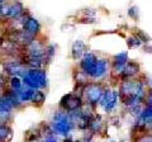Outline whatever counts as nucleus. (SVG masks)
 I'll list each match as a JSON object with an SVG mask.
<instances>
[{
  "mask_svg": "<svg viewBox=\"0 0 152 142\" xmlns=\"http://www.w3.org/2000/svg\"><path fill=\"white\" fill-rule=\"evenodd\" d=\"M50 123V127L52 132L56 136H62V137H67L71 135V132L75 130L74 122L71 119V117L67 112H65L62 109H58L55 112V114L52 116V119Z\"/></svg>",
  "mask_w": 152,
  "mask_h": 142,
  "instance_id": "1",
  "label": "nucleus"
},
{
  "mask_svg": "<svg viewBox=\"0 0 152 142\" xmlns=\"http://www.w3.org/2000/svg\"><path fill=\"white\" fill-rule=\"evenodd\" d=\"M20 78L24 86L34 90H45L48 86V78L45 69H27Z\"/></svg>",
  "mask_w": 152,
  "mask_h": 142,
  "instance_id": "2",
  "label": "nucleus"
},
{
  "mask_svg": "<svg viewBox=\"0 0 152 142\" xmlns=\"http://www.w3.org/2000/svg\"><path fill=\"white\" fill-rule=\"evenodd\" d=\"M118 93H119V102L122 99L127 97H146V86L143 81L140 78L129 79V80H123L119 83V88H118Z\"/></svg>",
  "mask_w": 152,
  "mask_h": 142,
  "instance_id": "3",
  "label": "nucleus"
},
{
  "mask_svg": "<svg viewBox=\"0 0 152 142\" xmlns=\"http://www.w3.org/2000/svg\"><path fill=\"white\" fill-rule=\"evenodd\" d=\"M109 71H110V60L98 56V60L86 72V78L89 81L104 83V80L109 76Z\"/></svg>",
  "mask_w": 152,
  "mask_h": 142,
  "instance_id": "4",
  "label": "nucleus"
},
{
  "mask_svg": "<svg viewBox=\"0 0 152 142\" xmlns=\"http://www.w3.org/2000/svg\"><path fill=\"white\" fill-rule=\"evenodd\" d=\"M118 104H119V93H118V89H113L109 85L104 84V89H103L102 97L99 99L98 105L105 113H112L115 111Z\"/></svg>",
  "mask_w": 152,
  "mask_h": 142,
  "instance_id": "5",
  "label": "nucleus"
},
{
  "mask_svg": "<svg viewBox=\"0 0 152 142\" xmlns=\"http://www.w3.org/2000/svg\"><path fill=\"white\" fill-rule=\"evenodd\" d=\"M104 89V83H95V81H88L84 86V94H83V100L84 103L89 104L94 108H96L99 99L102 97Z\"/></svg>",
  "mask_w": 152,
  "mask_h": 142,
  "instance_id": "6",
  "label": "nucleus"
},
{
  "mask_svg": "<svg viewBox=\"0 0 152 142\" xmlns=\"http://www.w3.org/2000/svg\"><path fill=\"white\" fill-rule=\"evenodd\" d=\"M46 41L42 36L34 37L27 46L22 48V55L32 56V57H45V50H46Z\"/></svg>",
  "mask_w": 152,
  "mask_h": 142,
  "instance_id": "7",
  "label": "nucleus"
},
{
  "mask_svg": "<svg viewBox=\"0 0 152 142\" xmlns=\"http://www.w3.org/2000/svg\"><path fill=\"white\" fill-rule=\"evenodd\" d=\"M129 61V57H128V52H119V53L114 55L110 59V71H109V75H110L112 79H119L123 67L124 65Z\"/></svg>",
  "mask_w": 152,
  "mask_h": 142,
  "instance_id": "8",
  "label": "nucleus"
},
{
  "mask_svg": "<svg viewBox=\"0 0 152 142\" xmlns=\"http://www.w3.org/2000/svg\"><path fill=\"white\" fill-rule=\"evenodd\" d=\"M27 67L20 59H10L3 62V74L5 76H22Z\"/></svg>",
  "mask_w": 152,
  "mask_h": 142,
  "instance_id": "9",
  "label": "nucleus"
},
{
  "mask_svg": "<svg viewBox=\"0 0 152 142\" xmlns=\"http://www.w3.org/2000/svg\"><path fill=\"white\" fill-rule=\"evenodd\" d=\"M83 104H84L83 98L76 97L72 93H70V94H66V95H64L61 98L58 105H60V109L70 113V112L80 109V108L83 107Z\"/></svg>",
  "mask_w": 152,
  "mask_h": 142,
  "instance_id": "10",
  "label": "nucleus"
},
{
  "mask_svg": "<svg viewBox=\"0 0 152 142\" xmlns=\"http://www.w3.org/2000/svg\"><path fill=\"white\" fill-rule=\"evenodd\" d=\"M22 31H24L26 33H28V34H31L33 37H37V36H41L42 26H41V23L38 19H36L34 17H32L31 14L26 13Z\"/></svg>",
  "mask_w": 152,
  "mask_h": 142,
  "instance_id": "11",
  "label": "nucleus"
},
{
  "mask_svg": "<svg viewBox=\"0 0 152 142\" xmlns=\"http://www.w3.org/2000/svg\"><path fill=\"white\" fill-rule=\"evenodd\" d=\"M141 74V66L137 61H128V62L124 65L123 67V71L119 76V81H123V80H129V79H136L138 78Z\"/></svg>",
  "mask_w": 152,
  "mask_h": 142,
  "instance_id": "12",
  "label": "nucleus"
},
{
  "mask_svg": "<svg viewBox=\"0 0 152 142\" xmlns=\"http://www.w3.org/2000/svg\"><path fill=\"white\" fill-rule=\"evenodd\" d=\"M20 60L27 69H45L48 66V62L45 57H32V56L20 55Z\"/></svg>",
  "mask_w": 152,
  "mask_h": 142,
  "instance_id": "13",
  "label": "nucleus"
},
{
  "mask_svg": "<svg viewBox=\"0 0 152 142\" xmlns=\"http://www.w3.org/2000/svg\"><path fill=\"white\" fill-rule=\"evenodd\" d=\"M105 127V123H104V119L100 114H93V117L90 118L89 121V126H88V131H90L91 133L95 135H99L100 132L103 131V128Z\"/></svg>",
  "mask_w": 152,
  "mask_h": 142,
  "instance_id": "14",
  "label": "nucleus"
},
{
  "mask_svg": "<svg viewBox=\"0 0 152 142\" xmlns=\"http://www.w3.org/2000/svg\"><path fill=\"white\" fill-rule=\"evenodd\" d=\"M13 108L4 100L3 95L0 97V123H10L13 119Z\"/></svg>",
  "mask_w": 152,
  "mask_h": 142,
  "instance_id": "15",
  "label": "nucleus"
},
{
  "mask_svg": "<svg viewBox=\"0 0 152 142\" xmlns=\"http://www.w3.org/2000/svg\"><path fill=\"white\" fill-rule=\"evenodd\" d=\"M3 98H4V100L13 108V109H22L23 108V104L19 102V99L17 97V93L14 90H12V89H9L8 86L5 88V90H4V93H3Z\"/></svg>",
  "mask_w": 152,
  "mask_h": 142,
  "instance_id": "16",
  "label": "nucleus"
},
{
  "mask_svg": "<svg viewBox=\"0 0 152 142\" xmlns=\"http://www.w3.org/2000/svg\"><path fill=\"white\" fill-rule=\"evenodd\" d=\"M23 14H26V8L20 1H12L9 3V15H8V20L10 19H17L20 18Z\"/></svg>",
  "mask_w": 152,
  "mask_h": 142,
  "instance_id": "17",
  "label": "nucleus"
},
{
  "mask_svg": "<svg viewBox=\"0 0 152 142\" xmlns=\"http://www.w3.org/2000/svg\"><path fill=\"white\" fill-rule=\"evenodd\" d=\"M85 52H88V47L83 41L77 40L72 43V47H71V57L75 61H80V59L84 56Z\"/></svg>",
  "mask_w": 152,
  "mask_h": 142,
  "instance_id": "18",
  "label": "nucleus"
},
{
  "mask_svg": "<svg viewBox=\"0 0 152 142\" xmlns=\"http://www.w3.org/2000/svg\"><path fill=\"white\" fill-rule=\"evenodd\" d=\"M15 93H17V97L19 99V102L24 105V104H27V103H31L32 97H33V94H34V89H31V88L23 85V86L19 89V90H17Z\"/></svg>",
  "mask_w": 152,
  "mask_h": 142,
  "instance_id": "19",
  "label": "nucleus"
},
{
  "mask_svg": "<svg viewBox=\"0 0 152 142\" xmlns=\"http://www.w3.org/2000/svg\"><path fill=\"white\" fill-rule=\"evenodd\" d=\"M14 132L10 123H0V141L10 142L13 140Z\"/></svg>",
  "mask_w": 152,
  "mask_h": 142,
  "instance_id": "20",
  "label": "nucleus"
},
{
  "mask_svg": "<svg viewBox=\"0 0 152 142\" xmlns=\"http://www.w3.org/2000/svg\"><path fill=\"white\" fill-rule=\"evenodd\" d=\"M7 86H8L9 89H12V90H14V91L19 90V89L23 86L22 78H20V76H10V78H8V84H7Z\"/></svg>",
  "mask_w": 152,
  "mask_h": 142,
  "instance_id": "21",
  "label": "nucleus"
},
{
  "mask_svg": "<svg viewBox=\"0 0 152 142\" xmlns=\"http://www.w3.org/2000/svg\"><path fill=\"white\" fill-rule=\"evenodd\" d=\"M45 100H46L45 91L43 90H34V94H33L32 100H31V103L33 104V105L39 107V105H42V104L45 103Z\"/></svg>",
  "mask_w": 152,
  "mask_h": 142,
  "instance_id": "22",
  "label": "nucleus"
},
{
  "mask_svg": "<svg viewBox=\"0 0 152 142\" xmlns=\"http://www.w3.org/2000/svg\"><path fill=\"white\" fill-rule=\"evenodd\" d=\"M41 140V131L39 127H36L34 130H29L27 132L26 142H33V141H39Z\"/></svg>",
  "mask_w": 152,
  "mask_h": 142,
  "instance_id": "23",
  "label": "nucleus"
},
{
  "mask_svg": "<svg viewBox=\"0 0 152 142\" xmlns=\"http://www.w3.org/2000/svg\"><path fill=\"white\" fill-rule=\"evenodd\" d=\"M56 55V46L55 45H47L45 50V59L48 64H51V61L53 60Z\"/></svg>",
  "mask_w": 152,
  "mask_h": 142,
  "instance_id": "24",
  "label": "nucleus"
},
{
  "mask_svg": "<svg viewBox=\"0 0 152 142\" xmlns=\"http://www.w3.org/2000/svg\"><path fill=\"white\" fill-rule=\"evenodd\" d=\"M74 80H75V84H86L89 81L86 75H85L79 67H77V70L74 71Z\"/></svg>",
  "mask_w": 152,
  "mask_h": 142,
  "instance_id": "25",
  "label": "nucleus"
},
{
  "mask_svg": "<svg viewBox=\"0 0 152 142\" xmlns=\"http://www.w3.org/2000/svg\"><path fill=\"white\" fill-rule=\"evenodd\" d=\"M127 46H128V48H138V47L142 46V42L134 34H132L127 38Z\"/></svg>",
  "mask_w": 152,
  "mask_h": 142,
  "instance_id": "26",
  "label": "nucleus"
},
{
  "mask_svg": "<svg viewBox=\"0 0 152 142\" xmlns=\"http://www.w3.org/2000/svg\"><path fill=\"white\" fill-rule=\"evenodd\" d=\"M133 142H152L151 132H143V133H137Z\"/></svg>",
  "mask_w": 152,
  "mask_h": 142,
  "instance_id": "27",
  "label": "nucleus"
},
{
  "mask_svg": "<svg viewBox=\"0 0 152 142\" xmlns=\"http://www.w3.org/2000/svg\"><path fill=\"white\" fill-rule=\"evenodd\" d=\"M134 36L138 38L142 43H150V37L146 34V33L143 31H141V29H136L134 31Z\"/></svg>",
  "mask_w": 152,
  "mask_h": 142,
  "instance_id": "28",
  "label": "nucleus"
},
{
  "mask_svg": "<svg viewBox=\"0 0 152 142\" xmlns=\"http://www.w3.org/2000/svg\"><path fill=\"white\" fill-rule=\"evenodd\" d=\"M128 15H129L132 19L137 20L140 18V12H138V8L137 7H131L129 10H128Z\"/></svg>",
  "mask_w": 152,
  "mask_h": 142,
  "instance_id": "29",
  "label": "nucleus"
},
{
  "mask_svg": "<svg viewBox=\"0 0 152 142\" xmlns=\"http://www.w3.org/2000/svg\"><path fill=\"white\" fill-rule=\"evenodd\" d=\"M93 140H94V135L91 133L90 131H88L86 130V132L84 133V136H83V142H93Z\"/></svg>",
  "mask_w": 152,
  "mask_h": 142,
  "instance_id": "30",
  "label": "nucleus"
},
{
  "mask_svg": "<svg viewBox=\"0 0 152 142\" xmlns=\"http://www.w3.org/2000/svg\"><path fill=\"white\" fill-rule=\"evenodd\" d=\"M95 14H96V10H94V9H85V10H84V15L85 17L94 18Z\"/></svg>",
  "mask_w": 152,
  "mask_h": 142,
  "instance_id": "31",
  "label": "nucleus"
},
{
  "mask_svg": "<svg viewBox=\"0 0 152 142\" xmlns=\"http://www.w3.org/2000/svg\"><path fill=\"white\" fill-rule=\"evenodd\" d=\"M79 22H80V23H86V24H93V23H95V18L84 17V18H81V19H80Z\"/></svg>",
  "mask_w": 152,
  "mask_h": 142,
  "instance_id": "32",
  "label": "nucleus"
},
{
  "mask_svg": "<svg viewBox=\"0 0 152 142\" xmlns=\"http://www.w3.org/2000/svg\"><path fill=\"white\" fill-rule=\"evenodd\" d=\"M4 23H5V20H4V18L1 15V12H0V24H4Z\"/></svg>",
  "mask_w": 152,
  "mask_h": 142,
  "instance_id": "33",
  "label": "nucleus"
},
{
  "mask_svg": "<svg viewBox=\"0 0 152 142\" xmlns=\"http://www.w3.org/2000/svg\"><path fill=\"white\" fill-rule=\"evenodd\" d=\"M4 90H5V88H0V97L3 95V93H4Z\"/></svg>",
  "mask_w": 152,
  "mask_h": 142,
  "instance_id": "34",
  "label": "nucleus"
},
{
  "mask_svg": "<svg viewBox=\"0 0 152 142\" xmlns=\"http://www.w3.org/2000/svg\"><path fill=\"white\" fill-rule=\"evenodd\" d=\"M5 1H7V0H0V5H3V4L5 3Z\"/></svg>",
  "mask_w": 152,
  "mask_h": 142,
  "instance_id": "35",
  "label": "nucleus"
},
{
  "mask_svg": "<svg viewBox=\"0 0 152 142\" xmlns=\"http://www.w3.org/2000/svg\"><path fill=\"white\" fill-rule=\"evenodd\" d=\"M71 142H83V141H81V140H72Z\"/></svg>",
  "mask_w": 152,
  "mask_h": 142,
  "instance_id": "36",
  "label": "nucleus"
},
{
  "mask_svg": "<svg viewBox=\"0 0 152 142\" xmlns=\"http://www.w3.org/2000/svg\"><path fill=\"white\" fill-rule=\"evenodd\" d=\"M33 142H39V141H33Z\"/></svg>",
  "mask_w": 152,
  "mask_h": 142,
  "instance_id": "37",
  "label": "nucleus"
},
{
  "mask_svg": "<svg viewBox=\"0 0 152 142\" xmlns=\"http://www.w3.org/2000/svg\"><path fill=\"white\" fill-rule=\"evenodd\" d=\"M0 142H3V141H0Z\"/></svg>",
  "mask_w": 152,
  "mask_h": 142,
  "instance_id": "38",
  "label": "nucleus"
}]
</instances>
